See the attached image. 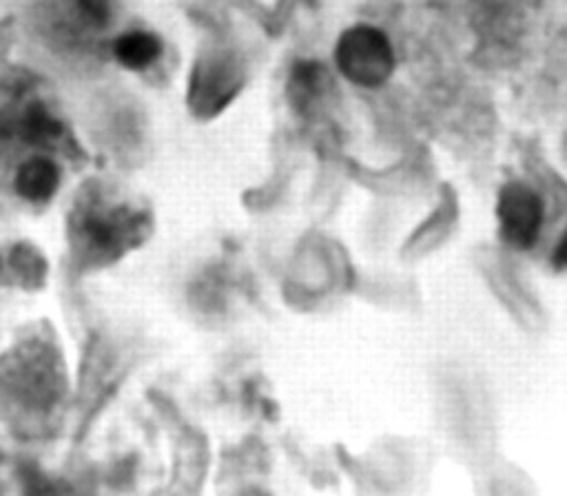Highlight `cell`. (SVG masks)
I'll return each instance as SVG.
<instances>
[{
    "mask_svg": "<svg viewBox=\"0 0 567 496\" xmlns=\"http://www.w3.org/2000/svg\"><path fill=\"white\" fill-rule=\"evenodd\" d=\"M144 230L142 213L89 199L73 215V241L89 261L115 259L126 246L137 244Z\"/></svg>",
    "mask_w": 567,
    "mask_h": 496,
    "instance_id": "cell-1",
    "label": "cell"
},
{
    "mask_svg": "<svg viewBox=\"0 0 567 496\" xmlns=\"http://www.w3.org/2000/svg\"><path fill=\"white\" fill-rule=\"evenodd\" d=\"M337 60L343 75L365 86L383 82L392 71V49L385 35L372 27H354L343 33Z\"/></svg>",
    "mask_w": 567,
    "mask_h": 496,
    "instance_id": "cell-2",
    "label": "cell"
},
{
    "mask_svg": "<svg viewBox=\"0 0 567 496\" xmlns=\"http://www.w3.org/2000/svg\"><path fill=\"white\" fill-rule=\"evenodd\" d=\"M503 237L520 248H527L540 226V199L534 190L523 184H509L501 193L498 204Z\"/></svg>",
    "mask_w": 567,
    "mask_h": 496,
    "instance_id": "cell-3",
    "label": "cell"
},
{
    "mask_svg": "<svg viewBox=\"0 0 567 496\" xmlns=\"http://www.w3.org/2000/svg\"><path fill=\"white\" fill-rule=\"evenodd\" d=\"M58 166L47 157H31L16 173V190L24 199L44 202L58 188Z\"/></svg>",
    "mask_w": 567,
    "mask_h": 496,
    "instance_id": "cell-4",
    "label": "cell"
},
{
    "mask_svg": "<svg viewBox=\"0 0 567 496\" xmlns=\"http://www.w3.org/2000/svg\"><path fill=\"white\" fill-rule=\"evenodd\" d=\"M162 44L153 33L146 31H131L115 40L113 53L120 64L128 69H146L159 58Z\"/></svg>",
    "mask_w": 567,
    "mask_h": 496,
    "instance_id": "cell-5",
    "label": "cell"
},
{
    "mask_svg": "<svg viewBox=\"0 0 567 496\" xmlns=\"http://www.w3.org/2000/svg\"><path fill=\"white\" fill-rule=\"evenodd\" d=\"M230 89L228 84V69L213 64L204 71L197 73V82H195V95L199 97L202 106H217L219 104V95H226Z\"/></svg>",
    "mask_w": 567,
    "mask_h": 496,
    "instance_id": "cell-6",
    "label": "cell"
},
{
    "mask_svg": "<svg viewBox=\"0 0 567 496\" xmlns=\"http://www.w3.org/2000/svg\"><path fill=\"white\" fill-rule=\"evenodd\" d=\"M73 4L93 24H102L109 18V0H73Z\"/></svg>",
    "mask_w": 567,
    "mask_h": 496,
    "instance_id": "cell-7",
    "label": "cell"
}]
</instances>
